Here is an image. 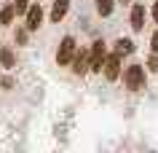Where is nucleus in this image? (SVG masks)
Masks as SVG:
<instances>
[{"instance_id": "f257e3e1", "label": "nucleus", "mask_w": 158, "mask_h": 153, "mask_svg": "<svg viewBox=\"0 0 158 153\" xmlns=\"http://www.w3.org/2000/svg\"><path fill=\"white\" fill-rule=\"evenodd\" d=\"M123 81H126V86H129L131 91H139V89H145V70H142V65H131V67L126 70Z\"/></svg>"}, {"instance_id": "f03ea898", "label": "nucleus", "mask_w": 158, "mask_h": 153, "mask_svg": "<svg viewBox=\"0 0 158 153\" xmlns=\"http://www.w3.org/2000/svg\"><path fill=\"white\" fill-rule=\"evenodd\" d=\"M105 43L102 40H94L91 43V54H89V67L94 70V73H99V70H105Z\"/></svg>"}, {"instance_id": "7ed1b4c3", "label": "nucleus", "mask_w": 158, "mask_h": 153, "mask_svg": "<svg viewBox=\"0 0 158 153\" xmlns=\"http://www.w3.org/2000/svg\"><path fill=\"white\" fill-rule=\"evenodd\" d=\"M75 59V40L73 38H64L59 43V51H56V62L59 65H70Z\"/></svg>"}, {"instance_id": "20e7f679", "label": "nucleus", "mask_w": 158, "mask_h": 153, "mask_svg": "<svg viewBox=\"0 0 158 153\" xmlns=\"http://www.w3.org/2000/svg\"><path fill=\"white\" fill-rule=\"evenodd\" d=\"M121 75V54H110L107 59H105V78L107 81H115V78Z\"/></svg>"}, {"instance_id": "39448f33", "label": "nucleus", "mask_w": 158, "mask_h": 153, "mask_svg": "<svg viewBox=\"0 0 158 153\" xmlns=\"http://www.w3.org/2000/svg\"><path fill=\"white\" fill-rule=\"evenodd\" d=\"M40 22H43V8H40V6L27 8V27H30V30H38Z\"/></svg>"}, {"instance_id": "423d86ee", "label": "nucleus", "mask_w": 158, "mask_h": 153, "mask_svg": "<svg viewBox=\"0 0 158 153\" xmlns=\"http://www.w3.org/2000/svg\"><path fill=\"white\" fill-rule=\"evenodd\" d=\"M142 27H145V8L137 3V6L131 8V30H137V32H139Z\"/></svg>"}, {"instance_id": "0eeeda50", "label": "nucleus", "mask_w": 158, "mask_h": 153, "mask_svg": "<svg viewBox=\"0 0 158 153\" xmlns=\"http://www.w3.org/2000/svg\"><path fill=\"white\" fill-rule=\"evenodd\" d=\"M73 70L78 73V75H83L86 70H89V57H86V51H78L73 59Z\"/></svg>"}, {"instance_id": "6e6552de", "label": "nucleus", "mask_w": 158, "mask_h": 153, "mask_svg": "<svg viewBox=\"0 0 158 153\" xmlns=\"http://www.w3.org/2000/svg\"><path fill=\"white\" fill-rule=\"evenodd\" d=\"M67 8H70V0H56L54 8H51V19H54V22H62L64 14H67Z\"/></svg>"}, {"instance_id": "1a4fd4ad", "label": "nucleus", "mask_w": 158, "mask_h": 153, "mask_svg": "<svg viewBox=\"0 0 158 153\" xmlns=\"http://www.w3.org/2000/svg\"><path fill=\"white\" fill-rule=\"evenodd\" d=\"M115 51L123 57V54H131L134 51V43L129 40V38H118V43H115Z\"/></svg>"}, {"instance_id": "9d476101", "label": "nucleus", "mask_w": 158, "mask_h": 153, "mask_svg": "<svg viewBox=\"0 0 158 153\" xmlns=\"http://www.w3.org/2000/svg\"><path fill=\"white\" fill-rule=\"evenodd\" d=\"M14 14H16V6H6L0 11V24H11L14 22Z\"/></svg>"}, {"instance_id": "9b49d317", "label": "nucleus", "mask_w": 158, "mask_h": 153, "mask_svg": "<svg viewBox=\"0 0 158 153\" xmlns=\"http://www.w3.org/2000/svg\"><path fill=\"white\" fill-rule=\"evenodd\" d=\"M97 11H99V16H110L113 14V0H97Z\"/></svg>"}, {"instance_id": "f8f14e48", "label": "nucleus", "mask_w": 158, "mask_h": 153, "mask_svg": "<svg viewBox=\"0 0 158 153\" xmlns=\"http://www.w3.org/2000/svg\"><path fill=\"white\" fill-rule=\"evenodd\" d=\"M0 62H3V67H14V54L8 49H3L0 51Z\"/></svg>"}, {"instance_id": "ddd939ff", "label": "nucleus", "mask_w": 158, "mask_h": 153, "mask_svg": "<svg viewBox=\"0 0 158 153\" xmlns=\"http://www.w3.org/2000/svg\"><path fill=\"white\" fill-rule=\"evenodd\" d=\"M150 46H153V54H158V32H153V38H150Z\"/></svg>"}, {"instance_id": "4468645a", "label": "nucleus", "mask_w": 158, "mask_h": 153, "mask_svg": "<svg viewBox=\"0 0 158 153\" xmlns=\"http://www.w3.org/2000/svg\"><path fill=\"white\" fill-rule=\"evenodd\" d=\"M22 11H27V0H16V14H22Z\"/></svg>"}, {"instance_id": "2eb2a0df", "label": "nucleus", "mask_w": 158, "mask_h": 153, "mask_svg": "<svg viewBox=\"0 0 158 153\" xmlns=\"http://www.w3.org/2000/svg\"><path fill=\"white\" fill-rule=\"evenodd\" d=\"M148 67H150V70H158V54H156V57H150V62H148Z\"/></svg>"}, {"instance_id": "dca6fc26", "label": "nucleus", "mask_w": 158, "mask_h": 153, "mask_svg": "<svg viewBox=\"0 0 158 153\" xmlns=\"http://www.w3.org/2000/svg\"><path fill=\"white\" fill-rule=\"evenodd\" d=\"M153 19H156V24H158V3L153 6Z\"/></svg>"}]
</instances>
